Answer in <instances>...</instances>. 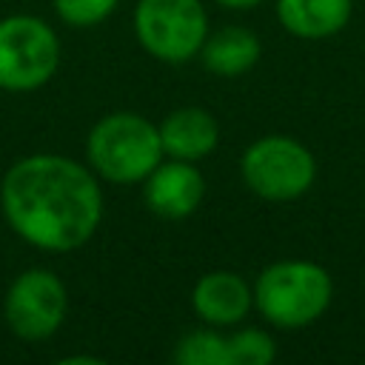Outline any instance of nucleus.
Masks as SVG:
<instances>
[{"label":"nucleus","mask_w":365,"mask_h":365,"mask_svg":"<svg viewBox=\"0 0 365 365\" xmlns=\"http://www.w3.org/2000/svg\"><path fill=\"white\" fill-rule=\"evenodd\" d=\"M100 177L63 154H29L9 165L0 208L9 228L51 254L83 248L103 220Z\"/></svg>","instance_id":"obj_1"},{"label":"nucleus","mask_w":365,"mask_h":365,"mask_svg":"<svg viewBox=\"0 0 365 365\" xmlns=\"http://www.w3.org/2000/svg\"><path fill=\"white\" fill-rule=\"evenodd\" d=\"M163 157L160 128L137 111H111L86 137L88 168L114 185L143 182Z\"/></svg>","instance_id":"obj_2"},{"label":"nucleus","mask_w":365,"mask_h":365,"mask_svg":"<svg viewBox=\"0 0 365 365\" xmlns=\"http://www.w3.org/2000/svg\"><path fill=\"white\" fill-rule=\"evenodd\" d=\"M254 308L265 322L282 331H297L317 322L334 297L331 274L311 259H279L259 271Z\"/></svg>","instance_id":"obj_3"},{"label":"nucleus","mask_w":365,"mask_h":365,"mask_svg":"<svg viewBox=\"0 0 365 365\" xmlns=\"http://www.w3.org/2000/svg\"><path fill=\"white\" fill-rule=\"evenodd\" d=\"M240 174L248 191L268 202L299 200L317 180V160L308 145L288 134H265L240 157Z\"/></svg>","instance_id":"obj_4"},{"label":"nucleus","mask_w":365,"mask_h":365,"mask_svg":"<svg viewBox=\"0 0 365 365\" xmlns=\"http://www.w3.org/2000/svg\"><path fill=\"white\" fill-rule=\"evenodd\" d=\"M60 66V37L37 14L0 20V88L20 94L46 86Z\"/></svg>","instance_id":"obj_5"},{"label":"nucleus","mask_w":365,"mask_h":365,"mask_svg":"<svg viewBox=\"0 0 365 365\" xmlns=\"http://www.w3.org/2000/svg\"><path fill=\"white\" fill-rule=\"evenodd\" d=\"M134 34L154 60L185 63L208 37V11L202 0H137Z\"/></svg>","instance_id":"obj_6"},{"label":"nucleus","mask_w":365,"mask_h":365,"mask_svg":"<svg viewBox=\"0 0 365 365\" xmlns=\"http://www.w3.org/2000/svg\"><path fill=\"white\" fill-rule=\"evenodd\" d=\"M66 314H68L66 282L48 268H29L17 274L3 297L6 325L23 342H40L54 336Z\"/></svg>","instance_id":"obj_7"},{"label":"nucleus","mask_w":365,"mask_h":365,"mask_svg":"<svg viewBox=\"0 0 365 365\" xmlns=\"http://www.w3.org/2000/svg\"><path fill=\"white\" fill-rule=\"evenodd\" d=\"M205 197V177L197 163L188 160H160L143 180V200L151 214L163 220L191 217Z\"/></svg>","instance_id":"obj_8"},{"label":"nucleus","mask_w":365,"mask_h":365,"mask_svg":"<svg viewBox=\"0 0 365 365\" xmlns=\"http://www.w3.org/2000/svg\"><path fill=\"white\" fill-rule=\"evenodd\" d=\"M194 314L214 328H231L254 308V288L234 271H208L191 288Z\"/></svg>","instance_id":"obj_9"},{"label":"nucleus","mask_w":365,"mask_h":365,"mask_svg":"<svg viewBox=\"0 0 365 365\" xmlns=\"http://www.w3.org/2000/svg\"><path fill=\"white\" fill-rule=\"evenodd\" d=\"M160 128V145L165 157L200 163L205 160L217 143H220V123L214 114L202 106H182L163 117Z\"/></svg>","instance_id":"obj_10"},{"label":"nucleus","mask_w":365,"mask_h":365,"mask_svg":"<svg viewBox=\"0 0 365 365\" xmlns=\"http://www.w3.org/2000/svg\"><path fill=\"white\" fill-rule=\"evenodd\" d=\"M354 14V0H277L279 26L299 40L339 34Z\"/></svg>","instance_id":"obj_11"},{"label":"nucleus","mask_w":365,"mask_h":365,"mask_svg":"<svg viewBox=\"0 0 365 365\" xmlns=\"http://www.w3.org/2000/svg\"><path fill=\"white\" fill-rule=\"evenodd\" d=\"M259 54H262V43L251 29L222 26L217 31H208L197 57L217 77H240L259 63Z\"/></svg>","instance_id":"obj_12"},{"label":"nucleus","mask_w":365,"mask_h":365,"mask_svg":"<svg viewBox=\"0 0 365 365\" xmlns=\"http://www.w3.org/2000/svg\"><path fill=\"white\" fill-rule=\"evenodd\" d=\"M171 356L177 365H228V336L214 325L194 328L177 339Z\"/></svg>","instance_id":"obj_13"},{"label":"nucleus","mask_w":365,"mask_h":365,"mask_svg":"<svg viewBox=\"0 0 365 365\" xmlns=\"http://www.w3.org/2000/svg\"><path fill=\"white\" fill-rule=\"evenodd\" d=\"M277 356V342L262 328H240L228 336V365H268Z\"/></svg>","instance_id":"obj_14"},{"label":"nucleus","mask_w":365,"mask_h":365,"mask_svg":"<svg viewBox=\"0 0 365 365\" xmlns=\"http://www.w3.org/2000/svg\"><path fill=\"white\" fill-rule=\"evenodd\" d=\"M54 14L71 29H91L100 26L106 17L114 14L120 0H51Z\"/></svg>","instance_id":"obj_15"},{"label":"nucleus","mask_w":365,"mask_h":365,"mask_svg":"<svg viewBox=\"0 0 365 365\" xmlns=\"http://www.w3.org/2000/svg\"><path fill=\"white\" fill-rule=\"evenodd\" d=\"M60 365H103V356H91V354H68L63 359H57Z\"/></svg>","instance_id":"obj_16"},{"label":"nucleus","mask_w":365,"mask_h":365,"mask_svg":"<svg viewBox=\"0 0 365 365\" xmlns=\"http://www.w3.org/2000/svg\"><path fill=\"white\" fill-rule=\"evenodd\" d=\"M217 3L225 6V9H234V11H245V9H254V6H259L265 0H217Z\"/></svg>","instance_id":"obj_17"}]
</instances>
